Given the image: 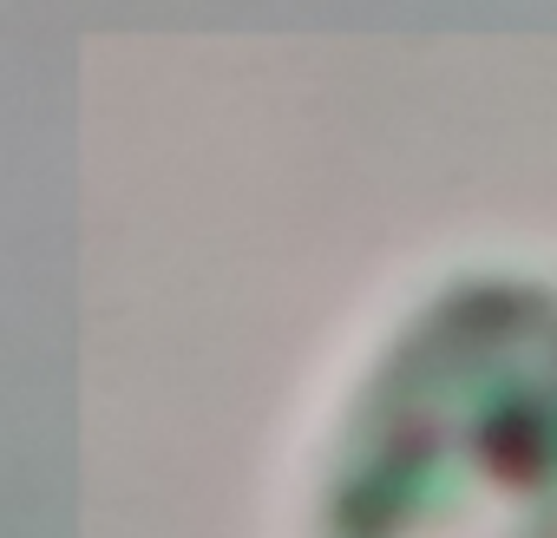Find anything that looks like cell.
Wrapping results in <instances>:
<instances>
[{"mask_svg":"<svg viewBox=\"0 0 557 538\" xmlns=\"http://www.w3.org/2000/svg\"><path fill=\"white\" fill-rule=\"evenodd\" d=\"M315 538H557V296L433 303L368 375Z\"/></svg>","mask_w":557,"mask_h":538,"instance_id":"1","label":"cell"}]
</instances>
